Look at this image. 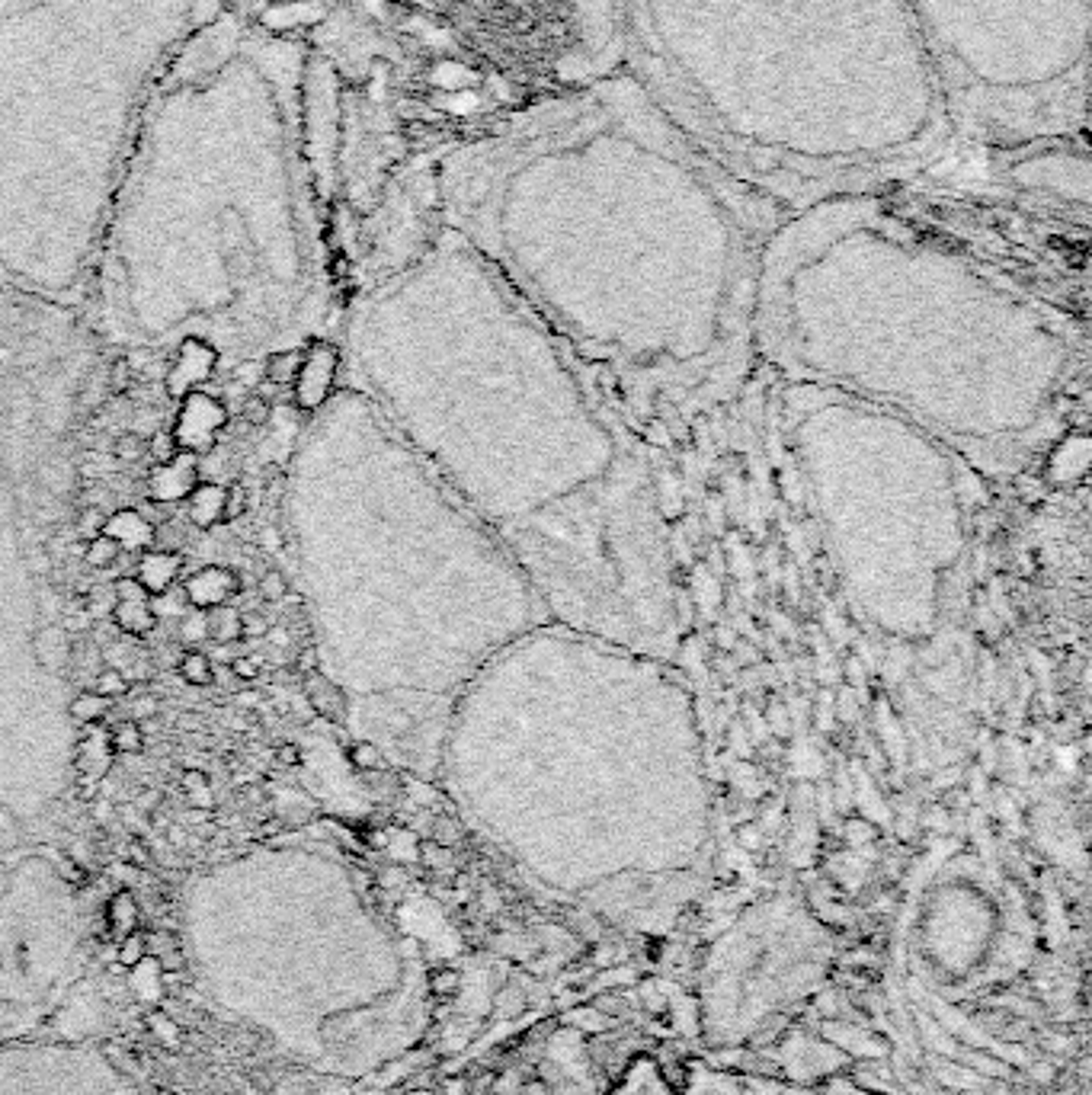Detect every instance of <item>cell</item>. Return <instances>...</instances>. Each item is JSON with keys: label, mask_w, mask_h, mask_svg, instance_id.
Segmentation results:
<instances>
[{"label": "cell", "mask_w": 1092, "mask_h": 1095, "mask_svg": "<svg viewBox=\"0 0 1092 1095\" xmlns=\"http://www.w3.org/2000/svg\"><path fill=\"white\" fill-rule=\"evenodd\" d=\"M404 423L557 624L676 660L683 606L657 484L605 388L455 238Z\"/></svg>", "instance_id": "1"}, {"label": "cell", "mask_w": 1092, "mask_h": 1095, "mask_svg": "<svg viewBox=\"0 0 1092 1095\" xmlns=\"http://www.w3.org/2000/svg\"><path fill=\"white\" fill-rule=\"evenodd\" d=\"M756 350L791 385L891 410L1000 477L1054 449L1086 369L1064 311L862 196L772 231Z\"/></svg>", "instance_id": "2"}, {"label": "cell", "mask_w": 1092, "mask_h": 1095, "mask_svg": "<svg viewBox=\"0 0 1092 1095\" xmlns=\"http://www.w3.org/2000/svg\"><path fill=\"white\" fill-rule=\"evenodd\" d=\"M504 148V144H500ZM702 148L657 180L490 174L455 234L637 417L695 413L740 388L756 350L763 254L779 222Z\"/></svg>", "instance_id": "3"}, {"label": "cell", "mask_w": 1092, "mask_h": 1095, "mask_svg": "<svg viewBox=\"0 0 1092 1095\" xmlns=\"http://www.w3.org/2000/svg\"><path fill=\"white\" fill-rule=\"evenodd\" d=\"M439 769L500 839H692L708 821L705 734L676 660L557 622L477 672Z\"/></svg>", "instance_id": "4"}, {"label": "cell", "mask_w": 1092, "mask_h": 1095, "mask_svg": "<svg viewBox=\"0 0 1092 1095\" xmlns=\"http://www.w3.org/2000/svg\"><path fill=\"white\" fill-rule=\"evenodd\" d=\"M785 440L849 606L875 631L926 640L970 541V468L891 410L791 385Z\"/></svg>", "instance_id": "5"}, {"label": "cell", "mask_w": 1092, "mask_h": 1095, "mask_svg": "<svg viewBox=\"0 0 1092 1095\" xmlns=\"http://www.w3.org/2000/svg\"><path fill=\"white\" fill-rule=\"evenodd\" d=\"M228 426V407L208 391H192L180 401V410L174 417L170 436L176 440V449L206 456L215 449L218 433Z\"/></svg>", "instance_id": "6"}, {"label": "cell", "mask_w": 1092, "mask_h": 1095, "mask_svg": "<svg viewBox=\"0 0 1092 1095\" xmlns=\"http://www.w3.org/2000/svg\"><path fill=\"white\" fill-rule=\"evenodd\" d=\"M337 372H339V350L327 340H314L302 350V365H298V375L292 381V401L298 410L314 413L318 407L327 404V397L334 394L337 385Z\"/></svg>", "instance_id": "7"}, {"label": "cell", "mask_w": 1092, "mask_h": 1095, "mask_svg": "<svg viewBox=\"0 0 1092 1095\" xmlns=\"http://www.w3.org/2000/svg\"><path fill=\"white\" fill-rule=\"evenodd\" d=\"M215 369H218V353H215L212 343H206V340H199V337L183 340L180 350H176V356H174V362H170V369H167V381H164L167 397L183 401L186 394L202 391V385L215 375Z\"/></svg>", "instance_id": "8"}, {"label": "cell", "mask_w": 1092, "mask_h": 1095, "mask_svg": "<svg viewBox=\"0 0 1092 1095\" xmlns=\"http://www.w3.org/2000/svg\"><path fill=\"white\" fill-rule=\"evenodd\" d=\"M238 593H240V577H238V571H231V567L206 564V567L192 571L190 577L183 580L186 606L199 608V612H208V608H218V606H228Z\"/></svg>", "instance_id": "9"}, {"label": "cell", "mask_w": 1092, "mask_h": 1095, "mask_svg": "<svg viewBox=\"0 0 1092 1095\" xmlns=\"http://www.w3.org/2000/svg\"><path fill=\"white\" fill-rule=\"evenodd\" d=\"M199 484V456L176 452L167 465H155L148 474V497L155 503H180Z\"/></svg>", "instance_id": "10"}, {"label": "cell", "mask_w": 1092, "mask_h": 1095, "mask_svg": "<svg viewBox=\"0 0 1092 1095\" xmlns=\"http://www.w3.org/2000/svg\"><path fill=\"white\" fill-rule=\"evenodd\" d=\"M183 571V555L180 551H164V548H148L139 555L135 561V580L148 589V596H160L167 589H174V583L180 580Z\"/></svg>", "instance_id": "11"}, {"label": "cell", "mask_w": 1092, "mask_h": 1095, "mask_svg": "<svg viewBox=\"0 0 1092 1095\" xmlns=\"http://www.w3.org/2000/svg\"><path fill=\"white\" fill-rule=\"evenodd\" d=\"M302 686H305V699H308V705L323 721L343 724L350 718V695H346V689L337 686L330 676H323L321 670H305Z\"/></svg>", "instance_id": "12"}, {"label": "cell", "mask_w": 1092, "mask_h": 1095, "mask_svg": "<svg viewBox=\"0 0 1092 1095\" xmlns=\"http://www.w3.org/2000/svg\"><path fill=\"white\" fill-rule=\"evenodd\" d=\"M103 535H109L123 548V555H141V551L155 548V523L139 509H116L112 516H107Z\"/></svg>", "instance_id": "13"}, {"label": "cell", "mask_w": 1092, "mask_h": 1095, "mask_svg": "<svg viewBox=\"0 0 1092 1095\" xmlns=\"http://www.w3.org/2000/svg\"><path fill=\"white\" fill-rule=\"evenodd\" d=\"M71 651H74V640L61 624H45L32 635V656L45 672H68Z\"/></svg>", "instance_id": "14"}, {"label": "cell", "mask_w": 1092, "mask_h": 1095, "mask_svg": "<svg viewBox=\"0 0 1092 1095\" xmlns=\"http://www.w3.org/2000/svg\"><path fill=\"white\" fill-rule=\"evenodd\" d=\"M186 516L196 529H215L224 523V487L215 481H199L186 497Z\"/></svg>", "instance_id": "15"}, {"label": "cell", "mask_w": 1092, "mask_h": 1095, "mask_svg": "<svg viewBox=\"0 0 1092 1095\" xmlns=\"http://www.w3.org/2000/svg\"><path fill=\"white\" fill-rule=\"evenodd\" d=\"M109 619L116 624L119 635H128V638H148L160 624L155 608H151V599H116Z\"/></svg>", "instance_id": "16"}, {"label": "cell", "mask_w": 1092, "mask_h": 1095, "mask_svg": "<svg viewBox=\"0 0 1092 1095\" xmlns=\"http://www.w3.org/2000/svg\"><path fill=\"white\" fill-rule=\"evenodd\" d=\"M206 624H208V638H212L215 644H234V640L244 638V615L234 612L231 606L208 608Z\"/></svg>", "instance_id": "17"}, {"label": "cell", "mask_w": 1092, "mask_h": 1095, "mask_svg": "<svg viewBox=\"0 0 1092 1095\" xmlns=\"http://www.w3.org/2000/svg\"><path fill=\"white\" fill-rule=\"evenodd\" d=\"M109 708H112V702L109 699H103L100 692H93V689H84V692H77L74 699H71V718L77 721V724H84V727H96L100 724V721H107V715H109Z\"/></svg>", "instance_id": "18"}, {"label": "cell", "mask_w": 1092, "mask_h": 1095, "mask_svg": "<svg viewBox=\"0 0 1092 1095\" xmlns=\"http://www.w3.org/2000/svg\"><path fill=\"white\" fill-rule=\"evenodd\" d=\"M212 670H215L212 656L202 654V651H186V654H180V660H176V672H180L183 683L192 686V689L212 686Z\"/></svg>", "instance_id": "19"}, {"label": "cell", "mask_w": 1092, "mask_h": 1095, "mask_svg": "<svg viewBox=\"0 0 1092 1095\" xmlns=\"http://www.w3.org/2000/svg\"><path fill=\"white\" fill-rule=\"evenodd\" d=\"M107 743H109L112 753H119V756H139V753L144 750V730H141L139 721L125 718V721H119V724H112Z\"/></svg>", "instance_id": "20"}, {"label": "cell", "mask_w": 1092, "mask_h": 1095, "mask_svg": "<svg viewBox=\"0 0 1092 1095\" xmlns=\"http://www.w3.org/2000/svg\"><path fill=\"white\" fill-rule=\"evenodd\" d=\"M298 365H302V350H282V353H273L270 359L263 362V378L270 381V385H282V388H292V381L298 375Z\"/></svg>", "instance_id": "21"}, {"label": "cell", "mask_w": 1092, "mask_h": 1095, "mask_svg": "<svg viewBox=\"0 0 1092 1095\" xmlns=\"http://www.w3.org/2000/svg\"><path fill=\"white\" fill-rule=\"evenodd\" d=\"M107 920H109V929L123 932H135V922H139V904H135V897L128 894V890H119V894H112V900L107 904Z\"/></svg>", "instance_id": "22"}, {"label": "cell", "mask_w": 1092, "mask_h": 1095, "mask_svg": "<svg viewBox=\"0 0 1092 1095\" xmlns=\"http://www.w3.org/2000/svg\"><path fill=\"white\" fill-rule=\"evenodd\" d=\"M93 692H100L103 699H109V702L125 699V695L132 692V679H128L123 670L107 667V663H103V667L96 670V676H93Z\"/></svg>", "instance_id": "23"}, {"label": "cell", "mask_w": 1092, "mask_h": 1095, "mask_svg": "<svg viewBox=\"0 0 1092 1095\" xmlns=\"http://www.w3.org/2000/svg\"><path fill=\"white\" fill-rule=\"evenodd\" d=\"M119 557H123V548H119L109 535H96V539H91L84 545V561L96 567V571H109V567H116Z\"/></svg>", "instance_id": "24"}, {"label": "cell", "mask_w": 1092, "mask_h": 1095, "mask_svg": "<svg viewBox=\"0 0 1092 1095\" xmlns=\"http://www.w3.org/2000/svg\"><path fill=\"white\" fill-rule=\"evenodd\" d=\"M183 794L192 807H212V785H208V775L199 772V769L183 772Z\"/></svg>", "instance_id": "25"}, {"label": "cell", "mask_w": 1092, "mask_h": 1095, "mask_svg": "<svg viewBox=\"0 0 1092 1095\" xmlns=\"http://www.w3.org/2000/svg\"><path fill=\"white\" fill-rule=\"evenodd\" d=\"M112 456L123 461V465L141 461L144 456H148V440H144V436H139V433H123V436H119V440H116V445H112Z\"/></svg>", "instance_id": "26"}, {"label": "cell", "mask_w": 1092, "mask_h": 1095, "mask_svg": "<svg viewBox=\"0 0 1092 1095\" xmlns=\"http://www.w3.org/2000/svg\"><path fill=\"white\" fill-rule=\"evenodd\" d=\"M256 593H260L266 603H282L289 596V580L282 571H266L256 580Z\"/></svg>", "instance_id": "27"}, {"label": "cell", "mask_w": 1092, "mask_h": 1095, "mask_svg": "<svg viewBox=\"0 0 1092 1095\" xmlns=\"http://www.w3.org/2000/svg\"><path fill=\"white\" fill-rule=\"evenodd\" d=\"M176 440L174 436H170V429H160V433H151V440H148V456H151V461H155V465H167L170 458L176 456Z\"/></svg>", "instance_id": "28"}, {"label": "cell", "mask_w": 1092, "mask_h": 1095, "mask_svg": "<svg viewBox=\"0 0 1092 1095\" xmlns=\"http://www.w3.org/2000/svg\"><path fill=\"white\" fill-rule=\"evenodd\" d=\"M350 759H353V766H359V769H378V766H385V753L378 750V746L372 743V740L353 743V746H350Z\"/></svg>", "instance_id": "29"}, {"label": "cell", "mask_w": 1092, "mask_h": 1095, "mask_svg": "<svg viewBox=\"0 0 1092 1095\" xmlns=\"http://www.w3.org/2000/svg\"><path fill=\"white\" fill-rule=\"evenodd\" d=\"M103 525H107V513H103L100 506H87V509H80V516H77V535L80 539H96V535H103Z\"/></svg>", "instance_id": "30"}, {"label": "cell", "mask_w": 1092, "mask_h": 1095, "mask_svg": "<svg viewBox=\"0 0 1092 1095\" xmlns=\"http://www.w3.org/2000/svg\"><path fill=\"white\" fill-rule=\"evenodd\" d=\"M247 513V487L244 484H228L224 487V523H234Z\"/></svg>", "instance_id": "31"}, {"label": "cell", "mask_w": 1092, "mask_h": 1095, "mask_svg": "<svg viewBox=\"0 0 1092 1095\" xmlns=\"http://www.w3.org/2000/svg\"><path fill=\"white\" fill-rule=\"evenodd\" d=\"M144 954H148L144 936L141 932H128V936L123 938V948H119V961H123L125 968H135V964L144 961Z\"/></svg>", "instance_id": "32"}, {"label": "cell", "mask_w": 1092, "mask_h": 1095, "mask_svg": "<svg viewBox=\"0 0 1092 1095\" xmlns=\"http://www.w3.org/2000/svg\"><path fill=\"white\" fill-rule=\"evenodd\" d=\"M180 638H183V640H192V644H199V640H208L206 612L192 608V615H186V619H180Z\"/></svg>", "instance_id": "33"}, {"label": "cell", "mask_w": 1092, "mask_h": 1095, "mask_svg": "<svg viewBox=\"0 0 1092 1095\" xmlns=\"http://www.w3.org/2000/svg\"><path fill=\"white\" fill-rule=\"evenodd\" d=\"M270 413H273V404L263 394H250L244 401V420L250 426H263L270 420Z\"/></svg>", "instance_id": "34"}, {"label": "cell", "mask_w": 1092, "mask_h": 1095, "mask_svg": "<svg viewBox=\"0 0 1092 1095\" xmlns=\"http://www.w3.org/2000/svg\"><path fill=\"white\" fill-rule=\"evenodd\" d=\"M112 599H151L148 589L135 580V573H123L116 583H112Z\"/></svg>", "instance_id": "35"}, {"label": "cell", "mask_w": 1092, "mask_h": 1095, "mask_svg": "<svg viewBox=\"0 0 1092 1095\" xmlns=\"http://www.w3.org/2000/svg\"><path fill=\"white\" fill-rule=\"evenodd\" d=\"M234 679H244V683H254L256 676H260V667H256V660H250V656H238V660L228 663Z\"/></svg>", "instance_id": "36"}, {"label": "cell", "mask_w": 1092, "mask_h": 1095, "mask_svg": "<svg viewBox=\"0 0 1092 1095\" xmlns=\"http://www.w3.org/2000/svg\"><path fill=\"white\" fill-rule=\"evenodd\" d=\"M234 378L240 381V385H247V388H254V385H260V378H263V369L256 362H244L240 365L238 372H234Z\"/></svg>", "instance_id": "37"}, {"label": "cell", "mask_w": 1092, "mask_h": 1095, "mask_svg": "<svg viewBox=\"0 0 1092 1095\" xmlns=\"http://www.w3.org/2000/svg\"><path fill=\"white\" fill-rule=\"evenodd\" d=\"M256 635H270V624L260 615H244V638H256Z\"/></svg>", "instance_id": "38"}, {"label": "cell", "mask_w": 1092, "mask_h": 1095, "mask_svg": "<svg viewBox=\"0 0 1092 1095\" xmlns=\"http://www.w3.org/2000/svg\"><path fill=\"white\" fill-rule=\"evenodd\" d=\"M155 711H157V702H155V699H139V702H132V721L148 718V715H155Z\"/></svg>", "instance_id": "39"}, {"label": "cell", "mask_w": 1092, "mask_h": 1095, "mask_svg": "<svg viewBox=\"0 0 1092 1095\" xmlns=\"http://www.w3.org/2000/svg\"><path fill=\"white\" fill-rule=\"evenodd\" d=\"M128 858H132L135 865H141V868L151 862V858H148V849H144L139 839H132V846H128Z\"/></svg>", "instance_id": "40"}, {"label": "cell", "mask_w": 1092, "mask_h": 1095, "mask_svg": "<svg viewBox=\"0 0 1092 1095\" xmlns=\"http://www.w3.org/2000/svg\"><path fill=\"white\" fill-rule=\"evenodd\" d=\"M279 759H282V762H298L295 746H282V750H279Z\"/></svg>", "instance_id": "41"}, {"label": "cell", "mask_w": 1092, "mask_h": 1095, "mask_svg": "<svg viewBox=\"0 0 1092 1095\" xmlns=\"http://www.w3.org/2000/svg\"><path fill=\"white\" fill-rule=\"evenodd\" d=\"M157 1095H176V1092H174V1089H167V1086H164V1089H157Z\"/></svg>", "instance_id": "42"}]
</instances>
